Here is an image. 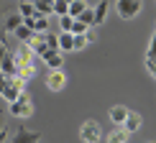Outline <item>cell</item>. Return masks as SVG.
Returning a JSON list of instances; mask_svg holds the SVG:
<instances>
[{
  "label": "cell",
  "mask_w": 156,
  "mask_h": 143,
  "mask_svg": "<svg viewBox=\"0 0 156 143\" xmlns=\"http://www.w3.org/2000/svg\"><path fill=\"white\" fill-rule=\"evenodd\" d=\"M80 141H82V143H100V141H102V128H100V123H95V120L82 123V125H80Z\"/></svg>",
  "instance_id": "1"
},
{
  "label": "cell",
  "mask_w": 156,
  "mask_h": 143,
  "mask_svg": "<svg viewBox=\"0 0 156 143\" xmlns=\"http://www.w3.org/2000/svg\"><path fill=\"white\" fill-rule=\"evenodd\" d=\"M8 115H16V118H31L34 115V102H31L28 95H21L16 102L8 105Z\"/></svg>",
  "instance_id": "2"
},
{
  "label": "cell",
  "mask_w": 156,
  "mask_h": 143,
  "mask_svg": "<svg viewBox=\"0 0 156 143\" xmlns=\"http://www.w3.org/2000/svg\"><path fill=\"white\" fill-rule=\"evenodd\" d=\"M141 8H144V0H118L115 3V10H118L120 18H126V21H131V18H136L141 13Z\"/></svg>",
  "instance_id": "3"
},
{
  "label": "cell",
  "mask_w": 156,
  "mask_h": 143,
  "mask_svg": "<svg viewBox=\"0 0 156 143\" xmlns=\"http://www.w3.org/2000/svg\"><path fill=\"white\" fill-rule=\"evenodd\" d=\"M21 95H26V82H21L18 77H8V87H5V92L0 97H5V102H16Z\"/></svg>",
  "instance_id": "4"
},
{
  "label": "cell",
  "mask_w": 156,
  "mask_h": 143,
  "mask_svg": "<svg viewBox=\"0 0 156 143\" xmlns=\"http://www.w3.org/2000/svg\"><path fill=\"white\" fill-rule=\"evenodd\" d=\"M64 87H67V72L64 69L46 72V89H51V92H62Z\"/></svg>",
  "instance_id": "5"
},
{
  "label": "cell",
  "mask_w": 156,
  "mask_h": 143,
  "mask_svg": "<svg viewBox=\"0 0 156 143\" xmlns=\"http://www.w3.org/2000/svg\"><path fill=\"white\" fill-rule=\"evenodd\" d=\"M141 125H144V118H141V113H133V110H128V118L126 123H123V131H126L128 135H133V133H138L141 131Z\"/></svg>",
  "instance_id": "6"
},
{
  "label": "cell",
  "mask_w": 156,
  "mask_h": 143,
  "mask_svg": "<svg viewBox=\"0 0 156 143\" xmlns=\"http://www.w3.org/2000/svg\"><path fill=\"white\" fill-rule=\"evenodd\" d=\"M13 59H16L18 67H28V64H34V51H31L28 44H21V46H18V51L13 54Z\"/></svg>",
  "instance_id": "7"
},
{
  "label": "cell",
  "mask_w": 156,
  "mask_h": 143,
  "mask_svg": "<svg viewBox=\"0 0 156 143\" xmlns=\"http://www.w3.org/2000/svg\"><path fill=\"white\" fill-rule=\"evenodd\" d=\"M38 138H41V133H36V131H26V128H18L10 143H38Z\"/></svg>",
  "instance_id": "8"
},
{
  "label": "cell",
  "mask_w": 156,
  "mask_h": 143,
  "mask_svg": "<svg viewBox=\"0 0 156 143\" xmlns=\"http://www.w3.org/2000/svg\"><path fill=\"white\" fill-rule=\"evenodd\" d=\"M44 61H46L49 72H56V69L64 67V54L62 51H46V54H44Z\"/></svg>",
  "instance_id": "9"
},
{
  "label": "cell",
  "mask_w": 156,
  "mask_h": 143,
  "mask_svg": "<svg viewBox=\"0 0 156 143\" xmlns=\"http://www.w3.org/2000/svg\"><path fill=\"white\" fill-rule=\"evenodd\" d=\"M36 8V18H49L54 13V0H34Z\"/></svg>",
  "instance_id": "10"
},
{
  "label": "cell",
  "mask_w": 156,
  "mask_h": 143,
  "mask_svg": "<svg viewBox=\"0 0 156 143\" xmlns=\"http://www.w3.org/2000/svg\"><path fill=\"white\" fill-rule=\"evenodd\" d=\"M28 46H31V51H34V54L41 56V59H44V54H46V51H51V49L46 46V38H44V33H36L34 38H31Z\"/></svg>",
  "instance_id": "11"
},
{
  "label": "cell",
  "mask_w": 156,
  "mask_h": 143,
  "mask_svg": "<svg viewBox=\"0 0 156 143\" xmlns=\"http://www.w3.org/2000/svg\"><path fill=\"white\" fill-rule=\"evenodd\" d=\"M126 118H128V107H123V105H115V107H110V120L115 123V125H123L126 123Z\"/></svg>",
  "instance_id": "12"
},
{
  "label": "cell",
  "mask_w": 156,
  "mask_h": 143,
  "mask_svg": "<svg viewBox=\"0 0 156 143\" xmlns=\"http://www.w3.org/2000/svg\"><path fill=\"white\" fill-rule=\"evenodd\" d=\"M0 72H3L5 77H16L18 74V64H16V59H13V54H8L3 59V64H0Z\"/></svg>",
  "instance_id": "13"
},
{
  "label": "cell",
  "mask_w": 156,
  "mask_h": 143,
  "mask_svg": "<svg viewBox=\"0 0 156 143\" xmlns=\"http://www.w3.org/2000/svg\"><path fill=\"white\" fill-rule=\"evenodd\" d=\"M128 138H131V135L123 131V128H115V131H110V133L105 135L108 143H128Z\"/></svg>",
  "instance_id": "14"
},
{
  "label": "cell",
  "mask_w": 156,
  "mask_h": 143,
  "mask_svg": "<svg viewBox=\"0 0 156 143\" xmlns=\"http://www.w3.org/2000/svg\"><path fill=\"white\" fill-rule=\"evenodd\" d=\"M5 31H8V33H16V28L18 26H23V18H21V13H10L8 18H5Z\"/></svg>",
  "instance_id": "15"
},
{
  "label": "cell",
  "mask_w": 156,
  "mask_h": 143,
  "mask_svg": "<svg viewBox=\"0 0 156 143\" xmlns=\"http://www.w3.org/2000/svg\"><path fill=\"white\" fill-rule=\"evenodd\" d=\"M108 8H110V5H108V0H100V3H97L95 5V26H100V23H105V16H108Z\"/></svg>",
  "instance_id": "16"
},
{
  "label": "cell",
  "mask_w": 156,
  "mask_h": 143,
  "mask_svg": "<svg viewBox=\"0 0 156 143\" xmlns=\"http://www.w3.org/2000/svg\"><path fill=\"white\" fill-rule=\"evenodd\" d=\"M59 51H62V54L74 51V36L72 33H59Z\"/></svg>",
  "instance_id": "17"
},
{
  "label": "cell",
  "mask_w": 156,
  "mask_h": 143,
  "mask_svg": "<svg viewBox=\"0 0 156 143\" xmlns=\"http://www.w3.org/2000/svg\"><path fill=\"white\" fill-rule=\"evenodd\" d=\"M36 33H34V31H31L28 28V26H18V28H16V38H18V41H21V44H31V38H34Z\"/></svg>",
  "instance_id": "18"
},
{
  "label": "cell",
  "mask_w": 156,
  "mask_h": 143,
  "mask_svg": "<svg viewBox=\"0 0 156 143\" xmlns=\"http://www.w3.org/2000/svg\"><path fill=\"white\" fill-rule=\"evenodd\" d=\"M77 21H80V23H84L87 28H92V26H95V10L87 5V8H84V10L80 13V16H77Z\"/></svg>",
  "instance_id": "19"
},
{
  "label": "cell",
  "mask_w": 156,
  "mask_h": 143,
  "mask_svg": "<svg viewBox=\"0 0 156 143\" xmlns=\"http://www.w3.org/2000/svg\"><path fill=\"white\" fill-rule=\"evenodd\" d=\"M18 79H21V82H28V79H34V77H36V67H34V64H28V67H18Z\"/></svg>",
  "instance_id": "20"
},
{
  "label": "cell",
  "mask_w": 156,
  "mask_h": 143,
  "mask_svg": "<svg viewBox=\"0 0 156 143\" xmlns=\"http://www.w3.org/2000/svg\"><path fill=\"white\" fill-rule=\"evenodd\" d=\"M18 13H21L23 21H26V18H36V8H34V3H26V0H21V5H18Z\"/></svg>",
  "instance_id": "21"
},
{
  "label": "cell",
  "mask_w": 156,
  "mask_h": 143,
  "mask_svg": "<svg viewBox=\"0 0 156 143\" xmlns=\"http://www.w3.org/2000/svg\"><path fill=\"white\" fill-rule=\"evenodd\" d=\"M72 26H74V18L69 16V13L59 18V28H62V33H72Z\"/></svg>",
  "instance_id": "22"
},
{
  "label": "cell",
  "mask_w": 156,
  "mask_h": 143,
  "mask_svg": "<svg viewBox=\"0 0 156 143\" xmlns=\"http://www.w3.org/2000/svg\"><path fill=\"white\" fill-rule=\"evenodd\" d=\"M84 8H87V3H84V0H74V3H69V16H72V18H77Z\"/></svg>",
  "instance_id": "23"
},
{
  "label": "cell",
  "mask_w": 156,
  "mask_h": 143,
  "mask_svg": "<svg viewBox=\"0 0 156 143\" xmlns=\"http://www.w3.org/2000/svg\"><path fill=\"white\" fill-rule=\"evenodd\" d=\"M54 13H56V16H67V13H69V3H67V0H54Z\"/></svg>",
  "instance_id": "24"
},
{
  "label": "cell",
  "mask_w": 156,
  "mask_h": 143,
  "mask_svg": "<svg viewBox=\"0 0 156 143\" xmlns=\"http://www.w3.org/2000/svg\"><path fill=\"white\" fill-rule=\"evenodd\" d=\"M146 72L156 79V56H146Z\"/></svg>",
  "instance_id": "25"
},
{
  "label": "cell",
  "mask_w": 156,
  "mask_h": 143,
  "mask_svg": "<svg viewBox=\"0 0 156 143\" xmlns=\"http://www.w3.org/2000/svg\"><path fill=\"white\" fill-rule=\"evenodd\" d=\"M146 56H156V23H154V36H151V41H148Z\"/></svg>",
  "instance_id": "26"
},
{
  "label": "cell",
  "mask_w": 156,
  "mask_h": 143,
  "mask_svg": "<svg viewBox=\"0 0 156 143\" xmlns=\"http://www.w3.org/2000/svg\"><path fill=\"white\" fill-rule=\"evenodd\" d=\"M84 46H87V38L84 36H74V51H82Z\"/></svg>",
  "instance_id": "27"
},
{
  "label": "cell",
  "mask_w": 156,
  "mask_h": 143,
  "mask_svg": "<svg viewBox=\"0 0 156 143\" xmlns=\"http://www.w3.org/2000/svg\"><path fill=\"white\" fill-rule=\"evenodd\" d=\"M0 133H8V123H5V110H0Z\"/></svg>",
  "instance_id": "28"
},
{
  "label": "cell",
  "mask_w": 156,
  "mask_h": 143,
  "mask_svg": "<svg viewBox=\"0 0 156 143\" xmlns=\"http://www.w3.org/2000/svg\"><path fill=\"white\" fill-rule=\"evenodd\" d=\"M8 54H10V51H8V46H5V41H0V64H3V59Z\"/></svg>",
  "instance_id": "29"
},
{
  "label": "cell",
  "mask_w": 156,
  "mask_h": 143,
  "mask_svg": "<svg viewBox=\"0 0 156 143\" xmlns=\"http://www.w3.org/2000/svg\"><path fill=\"white\" fill-rule=\"evenodd\" d=\"M84 38H87V44H92V41H97V31H92V28H90L87 33H84Z\"/></svg>",
  "instance_id": "30"
},
{
  "label": "cell",
  "mask_w": 156,
  "mask_h": 143,
  "mask_svg": "<svg viewBox=\"0 0 156 143\" xmlns=\"http://www.w3.org/2000/svg\"><path fill=\"white\" fill-rule=\"evenodd\" d=\"M5 87H8V77H5L3 72H0V95L5 92Z\"/></svg>",
  "instance_id": "31"
},
{
  "label": "cell",
  "mask_w": 156,
  "mask_h": 143,
  "mask_svg": "<svg viewBox=\"0 0 156 143\" xmlns=\"http://www.w3.org/2000/svg\"><path fill=\"white\" fill-rule=\"evenodd\" d=\"M0 143H5V133H0Z\"/></svg>",
  "instance_id": "32"
},
{
  "label": "cell",
  "mask_w": 156,
  "mask_h": 143,
  "mask_svg": "<svg viewBox=\"0 0 156 143\" xmlns=\"http://www.w3.org/2000/svg\"><path fill=\"white\" fill-rule=\"evenodd\" d=\"M67 3H74V0H67Z\"/></svg>",
  "instance_id": "33"
},
{
  "label": "cell",
  "mask_w": 156,
  "mask_h": 143,
  "mask_svg": "<svg viewBox=\"0 0 156 143\" xmlns=\"http://www.w3.org/2000/svg\"><path fill=\"white\" fill-rule=\"evenodd\" d=\"M148 143H156V141H148Z\"/></svg>",
  "instance_id": "34"
}]
</instances>
